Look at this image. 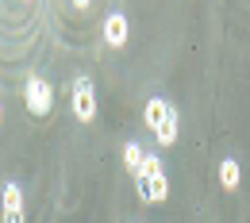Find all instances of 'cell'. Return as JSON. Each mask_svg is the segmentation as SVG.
Wrapping results in <instances>:
<instances>
[{"instance_id": "cell-7", "label": "cell", "mask_w": 250, "mask_h": 223, "mask_svg": "<svg viewBox=\"0 0 250 223\" xmlns=\"http://www.w3.org/2000/svg\"><path fill=\"white\" fill-rule=\"evenodd\" d=\"M239 181H243L239 158H231V154H227V158H219V185H223L227 192H235V189H239Z\"/></svg>"}, {"instance_id": "cell-6", "label": "cell", "mask_w": 250, "mask_h": 223, "mask_svg": "<svg viewBox=\"0 0 250 223\" xmlns=\"http://www.w3.org/2000/svg\"><path fill=\"white\" fill-rule=\"evenodd\" d=\"M100 35H104V42H108V46H124L127 35H131L127 16H124V12H108V16H104V23H100Z\"/></svg>"}, {"instance_id": "cell-1", "label": "cell", "mask_w": 250, "mask_h": 223, "mask_svg": "<svg viewBox=\"0 0 250 223\" xmlns=\"http://www.w3.org/2000/svg\"><path fill=\"white\" fill-rule=\"evenodd\" d=\"M143 123L154 131L158 146H173L177 142V131H181V112L166 96H150L146 108H143Z\"/></svg>"}, {"instance_id": "cell-3", "label": "cell", "mask_w": 250, "mask_h": 223, "mask_svg": "<svg viewBox=\"0 0 250 223\" xmlns=\"http://www.w3.org/2000/svg\"><path fill=\"white\" fill-rule=\"evenodd\" d=\"M73 116L81 123L96 120V85H93V77H85V73L73 77Z\"/></svg>"}, {"instance_id": "cell-5", "label": "cell", "mask_w": 250, "mask_h": 223, "mask_svg": "<svg viewBox=\"0 0 250 223\" xmlns=\"http://www.w3.org/2000/svg\"><path fill=\"white\" fill-rule=\"evenodd\" d=\"M0 220L4 223H23V189L16 181L0 185Z\"/></svg>"}, {"instance_id": "cell-2", "label": "cell", "mask_w": 250, "mask_h": 223, "mask_svg": "<svg viewBox=\"0 0 250 223\" xmlns=\"http://www.w3.org/2000/svg\"><path fill=\"white\" fill-rule=\"evenodd\" d=\"M135 189L146 204H162L169 196V181H166V169H162V158L158 154H146L139 173H135Z\"/></svg>"}, {"instance_id": "cell-4", "label": "cell", "mask_w": 250, "mask_h": 223, "mask_svg": "<svg viewBox=\"0 0 250 223\" xmlns=\"http://www.w3.org/2000/svg\"><path fill=\"white\" fill-rule=\"evenodd\" d=\"M23 100H27V112H31L35 120H42V116H50V104H54V93H50V85H46V77H39V73H31V77H27V85H23Z\"/></svg>"}, {"instance_id": "cell-9", "label": "cell", "mask_w": 250, "mask_h": 223, "mask_svg": "<svg viewBox=\"0 0 250 223\" xmlns=\"http://www.w3.org/2000/svg\"><path fill=\"white\" fill-rule=\"evenodd\" d=\"M0 120H4V100H0Z\"/></svg>"}, {"instance_id": "cell-8", "label": "cell", "mask_w": 250, "mask_h": 223, "mask_svg": "<svg viewBox=\"0 0 250 223\" xmlns=\"http://www.w3.org/2000/svg\"><path fill=\"white\" fill-rule=\"evenodd\" d=\"M143 158H146V150H143L139 142H127V146H124V165L131 169V177L139 173V165H143Z\"/></svg>"}]
</instances>
